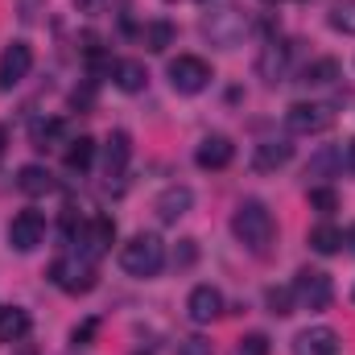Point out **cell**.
Returning a JSON list of instances; mask_svg holds the SVG:
<instances>
[{
    "label": "cell",
    "instance_id": "8fae6325",
    "mask_svg": "<svg viewBox=\"0 0 355 355\" xmlns=\"http://www.w3.org/2000/svg\"><path fill=\"white\" fill-rule=\"evenodd\" d=\"M232 157H236V145H232V137H223V132L202 137V141H198V149H194L198 170H227V166H232Z\"/></svg>",
    "mask_w": 355,
    "mask_h": 355
},
{
    "label": "cell",
    "instance_id": "2e32d148",
    "mask_svg": "<svg viewBox=\"0 0 355 355\" xmlns=\"http://www.w3.org/2000/svg\"><path fill=\"white\" fill-rule=\"evenodd\" d=\"M289 162H293V145L289 141H261L257 153H252V170L257 174H272V170H281Z\"/></svg>",
    "mask_w": 355,
    "mask_h": 355
},
{
    "label": "cell",
    "instance_id": "1f68e13d",
    "mask_svg": "<svg viewBox=\"0 0 355 355\" xmlns=\"http://www.w3.org/2000/svg\"><path fill=\"white\" fill-rule=\"evenodd\" d=\"M335 166H343V153H331V149H327V153H318V157H314L310 174H327V170H335Z\"/></svg>",
    "mask_w": 355,
    "mask_h": 355
},
{
    "label": "cell",
    "instance_id": "277c9868",
    "mask_svg": "<svg viewBox=\"0 0 355 355\" xmlns=\"http://www.w3.org/2000/svg\"><path fill=\"white\" fill-rule=\"evenodd\" d=\"M202 33H207L215 46L232 50V46H240V37L248 33V17H244L236 4H223V8H215V12L202 17Z\"/></svg>",
    "mask_w": 355,
    "mask_h": 355
},
{
    "label": "cell",
    "instance_id": "e575fe53",
    "mask_svg": "<svg viewBox=\"0 0 355 355\" xmlns=\"http://www.w3.org/2000/svg\"><path fill=\"white\" fill-rule=\"evenodd\" d=\"M347 244H352V248H355V227H352V236H347Z\"/></svg>",
    "mask_w": 355,
    "mask_h": 355
},
{
    "label": "cell",
    "instance_id": "7a4b0ae2",
    "mask_svg": "<svg viewBox=\"0 0 355 355\" xmlns=\"http://www.w3.org/2000/svg\"><path fill=\"white\" fill-rule=\"evenodd\" d=\"M166 265V244L153 236V232H137L124 248H120V268L128 272V277H157Z\"/></svg>",
    "mask_w": 355,
    "mask_h": 355
},
{
    "label": "cell",
    "instance_id": "4dcf8cb0",
    "mask_svg": "<svg viewBox=\"0 0 355 355\" xmlns=\"http://www.w3.org/2000/svg\"><path fill=\"white\" fill-rule=\"evenodd\" d=\"M95 331H99V318H87V322H79V327L71 331V343H75V347H87L91 339H95Z\"/></svg>",
    "mask_w": 355,
    "mask_h": 355
},
{
    "label": "cell",
    "instance_id": "5bb4252c",
    "mask_svg": "<svg viewBox=\"0 0 355 355\" xmlns=\"http://www.w3.org/2000/svg\"><path fill=\"white\" fill-rule=\"evenodd\" d=\"M190 207H194V190H190V186H166V190L157 194V202H153V211H157L162 223H178Z\"/></svg>",
    "mask_w": 355,
    "mask_h": 355
},
{
    "label": "cell",
    "instance_id": "52a82bcc",
    "mask_svg": "<svg viewBox=\"0 0 355 355\" xmlns=\"http://www.w3.org/2000/svg\"><path fill=\"white\" fill-rule=\"evenodd\" d=\"M166 75H170V87L178 95H198V91H207V83H211V67L202 58H194V54H178Z\"/></svg>",
    "mask_w": 355,
    "mask_h": 355
},
{
    "label": "cell",
    "instance_id": "3957f363",
    "mask_svg": "<svg viewBox=\"0 0 355 355\" xmlns=\"http://www.w3.org/2000/svg\"><path fill=\"white\" fill-rule=\"evenodd\" d=\"M50 281H54L62 293L79 297V293H91V289L99 285V272H95V265H91L87 257H58V261L50 265Z\"/></svg>",
    "mask_w": 355,
    "mask_h": 355
},
{
    "label": "cell",
    "instance_id": "f35d334b",
    "mask_svg": "<svg viewBox=\"0 0 355 355\" xmlns=\"http://www.w3.org/2000/svg\"><path fill=\"white\" fill-rule=\"evenodd\" d=\"M352 297H355V293H352Z\"/></svg>",
    "mask_w": 355,
    "mask_h": 355
},
{
    "label": "cell",
    "instance_id": "9a60e30c",
    "mask_svg": "<svg viewBox=\"0 0 355 355\" xmlns=\"http://www.w3.org/2000/svg\"><path fill=\"white\" fill-rule=\"evenodd\" d=\"M285 71H289V46H285V42H265V50H261V58H257V75H261L265 83H281Z\"/></svg>",
    "mask_w": 355,
    "mask_h": 355
},
{
    "label": "cell",
    "instance_id": "ffe728a7",
    "mask_svg": "<svg viewBox=\"0 0 355 355\" xmlns=\"http://www.w3.org/2000/svg\"><path fill=\"white\" fill-rule=\"evenodd\" d=\"M17 186L29 194V198H37V194H50V190H58V182L54 174L46 170V166H21V174H17Z\"/></svg>",
    "mask_w": 355,
    "mask_h": 355
},
{
    "label": "cell",
    "instance_id": "ac0fdd59",
    "mask_svg": "<svg viewBox=\"0 0 355 355\" xmlns=\"http://www.w3.org/2000/svg\"><path fill=\"white\" fill-rule=\"evenodd\" d=\"M112 83L120 91H128V95H137V91H145V83H149V71L137 58H120V62H112Z\"/></svg>",
    "mask_w": 355,
    "mask_h": 355
},
{
    "label": "cell",
    "instance_id": "cb8c5ba5",
    "mask_svg": "<svg viewBox=\"0 0 355 355\" xmlns=\"http://www.w3.org/2000/svg\"><path fill=\"white\" fill-rule=\"evenodd\" d=\"M310 248H314V252H322V257H331V252H339V248H343V232H339L335 223H318V227L310 232Z\"/></svg>",
    "mask_w": 355,
    "mask_h": 355
},
{
    "label": "cell",
    "instance_id": "7c38bea8",
    "mask_svg": "<svg viewBox=\"0 0 355 355\" xmlns=\"http://www.w3.org/2000/svg\"><path fill=\"white\" fill-rule=\"evenodd\" d=\"M186 314H190V322H215L219 314H223V293L215 289V285H194L190 289V297H186Z\"/></svg>",
    "mask_w": 355,
    "mask_h": 355
},
{
    "label": "cell",
    "instance_id": "7402d4cb",
    "mask_svg": "<svg viewBox=\"0 0 355 355\" xmlns=\"http://www.w3.org/2000/svg\"><path fill=\"white\" fill-rule=\"evenodd\" d=\"M141 42H145L149 54H162V50L174 46V25L170 21H145L141 25Z\"/></svg>",
    "mask_w": 355,
    "mask_h": 355
},
{
    "label": "cell",
    "instance_id": "8d00e7d4",
    "mask_svg": "<svg viewBox=\"0 0 355 355\" xmlns=\"http://www.w3.org/2000/svg\"><path fill=\"white\" fill-rule=\"evenodd\" d=\"M67 355H83V352H79V347H75V352H67Z\"/></svg>",
    "mask_w": 355,
    "mask_h": 355
},
{
    "label": "cell",
    "instance_id": "f1b7e54d",
    "mask_svg": "<svg viewBox=\"0 0 355 355\" xmlns=\"http://www.w3.org/2000/svg\"><path fill=\"white\" fill-rule=\"evenodd\" d=\"M268 352H272L268 335H261V331H252V335H244V339L236 343V352H232V355H268Z\"/></svg>",
    "mask_w": 355,
    "mask_h": 355
},
{
    "label": "cell",
    "instance_id": "836d02e7",
    "mask_svg": "<svg viewBox=\"0 0 355 355\" xmlns=\"http://www.w3.org/2000/svg\"><path fill=\"white\" fill-rule=\"evenodd\" d=\"M343 162H347V166H352V170H355V141H352V145H347V157H343Z\"/></svg>",
    "mask_w": 355,
    "mask_h": 355
},
{
    "label": "cell",
    "instance_id": "4316f807",
    "mask_svg": "<svg viewBox=\"0 0 355 355\" xmlns=\"http://www.w3.org/2000/svg\"><path fill=\"white\" fill-rule=\"evenodd\" d=\"M310 207H314L318 215H335V211H339V194H335L331 186H314V190H310Z\"/></svg>",
    "mask_w": 355,
    "mask_h": 355
},
{
    "label": "cell",
    "instance_id": "8992f818",
    "mask_svg": "<svg viewBox=\"0 0 355 355\" xmlns=\"http://www.w3.org/2000/svg\"><path fill=\"white\" fill-rule=\"evenodd\" d=\"M335 124V112L327 107V103H289V112H285V128L289 132H297V137H318V132H327Z\"/></svg>",
    "mask_w": 355,
    "mask_h": 355
},
{
    "label": "cell",
    "instance_id": "d590c367",
    "mask_svg": "<svg viewBox=\"0 0 355 355\" xmlns=\"http://www.w3.org/2000/svg\"><path fill=\"white\" fill-rule=\"evenodd\" d=\"M21 355H37V352H33V347H25V352H21Z\"/></svg>",
    "mask_w": 355,
    "mask_h": 355
},
{
    "label": "cell",
    "instance_id": "484cf974",
    "mask_svg": "<svg viewBox=\"0 0 355 355\" xmlns=\"http://www.w3.org/2000/svg\"><path fill=\"white\" fill-rule=\"evenodd\" d=\"M62 132H67V124H62V120H37V124H33V145H37V149H46V145H50V141H58Z\"/></svg>",
    "mask_w": 355,
    "mask_h": 355
},
{
    "label": "cell",
    "instance_id": "4fadbf2b",
    "mask_svg": "<svg viewBox=\"0 0 355 355\" xmlns=\"http://www.w3.org/2000/svg\"><path fill=\"white\" fill-rule=\"evenodd\" d=\"M339 331H331V327H306V331H297V339H293V355H339Z\"/></svg>",
    "mask_w": 355,
    "mask_h": 355
},
{
    "label": "cell",
    "instance_id": "d6a6232c",
    "mask_svg": "<svg viewBox=\"0 0 355 355\" xmlns=\"http://www.w3.org/2000/svg\"><path fill=\"white\" fill-rule=\"evenodd\" d=\"M4 149H8V128L0 124V162H4Z\"/></svg>",
    "mask_w": 355,
    "mask_h": 355
},
{
    "label": "cell",
    "instance_id": "d4e9b609",
    "mask_svg": "<svg viewBox=\"0 0 355 355\" xmlns=\"http://www.w3.org/2000/svg\"><path fill=\"white\" fill-rule=\"evenodd\" d=\"M327 25L343 37H355V0H339L331 12H327Z\"/></svg>",
    "mask_w": 355,
    "mask_h": 355
},
{
    "label": "cell",
    "instance_id": "ba28073f",
    "mask_svg": "<svg viewBox=\"0 0 355 355\" xmlns=\"http://www.w3.org/2000/svg\"><path fill=\"white\" fill-rule=\"evenodd\" d=\"M75 244H79V257L99 261V257L116 244V219H112V215H95V219H87Z\"/></svg>",
    "mask_w": 355,
    "mask_h": 355
},
{
    "label": "cell",
    "instance_id": "74e56055",
    "mask_svg": "<svg viewBox=\"0 0 355 355\" xmlns=\"http://www.w3.org/2000/svg\"><path fill=\"white\" fill-rule=\"evenodd\" d=\"M268 4H277V0H268Z\"/></svg>",
    "mask_w": 355,
    "mask_h": 355
},
{
    "label": "cell",
    "instance_id": "83f0119b",
    "mask_svg": "<svg viewBox=\"0 0 355 355\" xmlns=\"http://www.w3.org/2000/svg\"><path fill=\"white\" fill-rule=\"evenodd\" d=\"M293 302H297V297H293V285L268 289V310H272V314H281V318H285V314H293Z\"/></svg>",
    "mask_w": 355,
    "mask_h": 355
},
{
    "label": "cell",
    "instance_id": "d6986e66",
    "mask_svg": "<svg viewBox=\"0 0 355 355\" xmlns=\"http://www.w3.org/2000/svg\"><path fill=\"white\" fill-rule=\"evenodd\" d=\"M29 314L21 306H0V343H21L29 335Z\"/></svg>",
    "mask_w": 355,
    "mask_h": 355
},
{
    "label": "cell",
    "instance_id": "e0dca14e",
    "mask_svg": "<svg viewBox=\"0 0 355 355\" xmlns=\"http://www.w3.org/2000/svg\"><path fill=\"white\" fill-rule=\"evenodd\" d=\"M128 157H132V141H128V132L116 128V132L107 137V145H103V174L107 178H124Z\"/></svg>",
    "mask_w": 355,
    "mask_h": 355
},
{
    "label": "cell",
    "instance_id": "9c48e42d",
    "mask_svg": "<svg viewBox=\"0 0 355 355\" xmlns=\"http://www.w3.org/2000/svg\"><path fill=\"white\" fill-rule=\"evenodd\" d=\"M42 240H46V215H42V211H21V215H12V223H8V244H12L17 252H33Z\"/></svg>",
    "mask_w": 355,
    "mask_h": 355
},
{
    "label": "cell",
    "instance_id": "5b68a950",
    "mask_svg": "<svg viewBox=\"0 0 355 355\" xmlns=\"http://www.w3.org/2000/svg\"><path fill=\"white\" fill-rule=\"evenodd\" d=\"M293 297H297V306H306V310H327V306L335 302V285H331V277H327L322 268H302V272L293 277Z\"/></svg>",
    "mask_w": 355,
    "mask_h": 355
},
{
    "label": "cell",
    "instance_id": "6da1fadb",
    "mask_svg": "<svg viewBox=\"0 0 355 355\" xmlns=\"http://www.w3.org/2000/svg\"><path fill=\"white\" fill-rule=\"evenodd\" d=\"M232 236L248 252H265L268 244H272V236H277V219H272V211L261 198H244L236 207V215H232Z\"/></svg>",
    "mask_w": 355,
    "mask_h": 355
},
{
    "label": "cell",
    "instance_id": "603a6c76",
    "mask_svg": "<svg viewBox=\"0 0 355 355\" xmlns=\"http://www.w3.org/2000/svg\"><path fill=\"white\" fill-rule=\"evenodd\" d=\"M339 79V62L335 58H318V62H310L306 71H302V83L306 87H327V83H335Z\"/></svg>",
    "mask_w": 355,
    "mask_h": 355
},
{
    "label": "cell",
    "instance_id": "f546056e",
    "mask_svg": "<svg viewBox=\"0 0 355 355\" xmlns=\"http://www.w3.org/2000/svg\"><path fill=\"white\" fill-rule=\"evenodd\" d=\"M178 355H215V347H211V339L190 335V339H182V343H178Z\"/></svg>",
    "mask_w": 355,
    "mask_h": 355
},
{
    "label": "cell",
    "instance_id": "30bf717a",
    "mask_svg": "<svg viewBox=\"0 0 355 355\" xmlns=\"http://www.w3.org/2000/svg\"><path fill=\"white\" fill-rule=\"evenodd\" d=\"M33 67V50L29 42H12L4 54H0V91H12Z\"/></svg>",
    "mask_w": 355,
    "mask_h": 355
},
{
    "label": "cell",
    "instance_id": "44dd1931",
    "mask_svg": "<svg viewBox=\"0 0 355 355\" xmlns=\"http://www.w3.org/2000/svg\"><path fill=\"white\" fill-rule=\"evenodd\" d=\"M62 162H67V170H71V174L91 170V162H95V141H91V137H75V141H67Z\"/></svg>",
    "mask_w": 355,
    "mask_h": 355
}]
</instances>
